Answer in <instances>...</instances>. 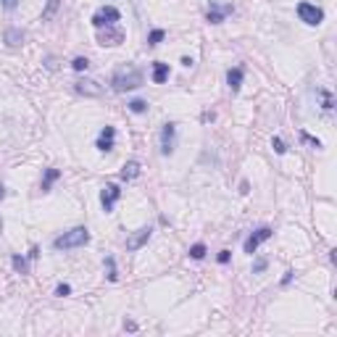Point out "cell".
I'll list each match as a JSON object with an SVG mask.
<instances>
[{
	"label": "cell",
	"mask_w": 337,
	"mask_h": 337,
	"mask_svg": "<svg viewBox=\"0 0 337 337\" xmlns=\"http://www.w3.org/2000/svg\"><path fill=\"white\" fill-rule=\"evenodd\" d=\"M206 256V245L203 243H195V245H192V248H190V258H195V261H200V258H203Z\"/></svg>",
	"instance_id": "obj_20"
},
{
	"label": "cell",
	"mask_w": 337,
	"mask_h": 337,
	"mask_svg": "<svg viewBox=\"0 0 337 337\" xmlns=\"http://www.w3.org/2000/svg\"><path fill=\"white\" fill-rule=\"evenodd\" d=\"M121 40H124V32L116 29V32H103L100 35V45H119Z\"/></svg>",
	"instance_id": "obj_16"
},
{
	"label": "cell",
	"mask_w": 337,
	"mask_h": 337,
	"mask_svg": "<svg viewBox=\"0 0 337 337\" xmlns=\"http://www.w3.org/2000/svg\"><path fill=\"white\" fill-rule=\"evenodd\" d=\"M271 148H274V153H284V150H287V148H284V142L280 140V137H274V140H271Z\"/></svg>",
	"instance_id": "obj_26"
},
{
	"label": "cell",
	"mask_w": 337,
	"mask_h": 337,
	"mask_svg": "<svg viewBox=\"0 0 337 337\" xmlns=\"http://www.w3.org/2000/svg\"><path fill=\"white\" fill-rule=\"evenodd\" d=\"M121 19V14H119V8H113V5H103V8H98L93 14V27H98V29H103V27H116V21Z\"/></svg>",
	"instance_id": "obj_3"
},
{
	"label": "cell",
	"mask_w": 337,
	"mask_h": 337,
	"mask_svg": "<svg viewBox=\"0 0 337 337\" xmlns=\"http://www.w3.org/2000/svg\"><path fill=\"white\" fill-rule=\"evenodd\" d=\"M142 82H145V74H142L137 66H124V69H119L111 76V87L116 90V93H129V90H137V87H142Z\"/></svg>",
	"instance_id": "obj_1"
},
{
	"label": "cell",
	"mask_w": 337,
	"mask_h": 337,
	"mask_svg": "<svg viewBox=\"0 0 337 337\" xmlns=\"http://www.w3.org/2000/svg\"><path fill=\"white\" fill-rule=\"evenodd\" d=\"M243 76H245V69L243 66H235V69L226 71V84H229L232 93H237V90L243 87Z\"/></svg>",
	"instance_id": "obj_12"
},
{
	"label": "cell",
	"mask_w": 337,
	"mask_h": 337,
	"mask_svg": "<svg viewBox=\"0 0 337 337\" xmlns=\"http://www.w3.org/2000/svg\"><path fill=\"white\" fill-rule=\"evenodd\" d=\"M3 198H5V187L0 185V200H3Z\"/></svg>",
	"instance_id": "obj_33"
},
{
	"label": "cell",
	"mask_w": 337,
	"mask_h": 337,
	"mask_svg": "<svg viewBox=\"0 0 337 337\" xmlns=\"http://www.w3.org/2000/svg\"><path fill=\"white\" fill-rule=\"evenodd\" d=\"M121 198V190H119V185H106L103 187V192H100V206H103V211L106 213H111L113 211V206H116V200Z\"/></svg>",
	"instance_id": "obj_8"
},
{
	"label": "cell",
	"mask_w": 337,
	"mask_h": 337,
	"mask_svg": "<svg viewBox=\"0 0 337 337\" xmlns=\"http://www.w3.org/2000/svg\"><path fill=\"white\" fill-rule=\"evenodd\" d=\"M290 280H293V271H287V274L282 277V284H290Z\"/></svg>",
	"instance_id": "obj_32"
},
{
	"label": "cell",
	"mask_w": 337,
	"mask_h": 337,
	"mask_svg": "<svg viewBox=\"0 0 337 337\" xmlns=\"http://www.w3.org/2000/svg\"><path fill=\"white\" fill-rule=\"evenodd\" d=\"M61 177V171L58 168H45V179H42V192H50V187H53V182Z\"/></svg>",
	"instance_id": "obj_17"
},
{
	"label": "cell",
	"mask_w": 337,
	"mask_h": 337,
	"mask_svg": "<svg viewBox=\"0 0 337 337\" xmlns=\"http://www.w3.org/2000/svg\"><path fill=\"white\" fill-rule=\"evenodd\" d=\"M263 269H266V261H263V258H261V261H256V266H253V271H256V274H258V271H263Z\"/></svg>",
	"instance_id": "obj_30"
},
{
	"label": "cell",
	"mask_w": 337,
	"mask_h": 337,
	"mask_svg": "<svg viewBox=\"0 0 337 337\" xmlns=\"http://www.w3.org/2000/svg\"><path fill=\"white\" fill-rule=\"evenodd\" d=\"M226 14H232V5H216V3H211V8H208V14H206V19H208V24H222Z\"/></svg>",
	"instance_id": "obj_11"
},
{
	"label": "cell",
	"mask_w": 337,
	"mask_h": 337,
	"mask_svg": "<svg viewBox=\"0 0 337 337\" xmlns=\"http://www.w3.org/2000/svg\"><path fill=\"white\" fill-rule=\"evenodd\" d=\"M129 111H132V113H145V111H148V103L137 98V100L129 103Z\"/></svg>",
	"instance_id": "obj_21"
},
{
	"label": "cell",
	"mask_w": 337,
	"mask_h": 337,
	"mask_svg": "<svg viewBox=\"0 0 337 337\" xmlns=\"http://www.w3.org/2000/svg\"><path fill=\"white\" fill-rule=\"evenodd\" d=\"M113 140H116V129L113 127H103L100 134H98V142H95V148L103 150V153H108V150H113Z\"/></svg>",
	"instance_id": "obj_10"
},
{
	"label": "cell",
	"mask_w": 337,
	"mask_h": 337,
	"mask_svg": "<svg viewBox=\"0 0 337 337\" xmlns=\"http://www.w3.org/2000/svg\"><path fill=\"white\" fill-rule=\"evenodd\" d=\"M87 66H90V61H87V58H74V61H71V69H74V71H87Z\"/></svg>",
	"instance_id": "obj_22"
},
{
	"label": "cell",
	"mask_w": 337,
	"mask_h": 337,
	"mask_svg": "<svg viewBox=\"0 0 337 337\" xmlns=\"http://www.w3.org/2000/svg\"><path fill=\"white\" fill-rule=\"evenodd\" d=\"M174 142H177V124L166 121L161 129V155H171L174 153Z\"/></svg>",
	"instance_id": "obj_5"
},
{
	"label": "cell",
	"mask_w": 337,
	"mask_h": 337,
	"mask_svg": "<svg viewBox=\"0 0 337 337\" xmlns=\"http://www.w3.org/2000/svg\"><path fill=\"white\" fill-rule=\"evenodd\" d=\"M269 237H271V226H258V229L253 232L248 240H245V253H250V256H253V253L258 250V245L266 243Z\"/></svg>",
	"instance_id": "obj_7"
},
{
	"label": "cell",
	"mask_w": 337,
	"mask_h": 337,
	"mask_svg": "<svg viewBox=\"0 0 337 337\" xmlns=\"http://www.w3.org/2000/svg\"><path fill=\"white\" fill-rule=\"evenodd\" d=\"M164 37H166V32H164V29H153L150 35H148V45H150V48H155V45L164 40Z\"/></svg>",
	"instance_id": "obj_19"
},
{
	"label": "cell",
	"mask_w": 337,
	"mask_h": 337,
	"mask_svg": "<svg viewBox=\"0 0 337 337\" xmlns=\"http://www.w3.org/2000/svg\"><path fill=\"white\" fill-rule=\"evenodd\" d=\"M321 98H324V111H332V95L321 93Z\"/></svg>",
	"instance_id": "obj_29"
},
{
	"label": "cell",
	"mask_w": 337,
	"mask_h": 337,
	"mask_svg": "<svg viewBox=\"0 0 337 337\" xmlns=\"http://www.w3.org/2000/svg\"><path fill=\"white\" fill-rule=\"evenodd\" d=\"M166 79H168V63L155 61V63H153V82H155V84H164Z\"/></svg>",
	"instance_id": "obj_14"
},
{
	"label": "cell",
	"mask_w": 337,
	"mask_h": 337,
	"mask_svg": "<svg viewBox=\"0 0 337 337\" xmlns=\"http://www.w3.org/2000/svg\"><path fill=\"white\" fill-rule=\"evenodd\" d=\"M226 261H229V250H222L219 253V263H226Z\"/></svg>",
	"instance_id": "obj_31"
},
{
	"label": "cell",
	"mask_w": 337,
	"mask_h": 337,
	"mask_svg": "<svg viewBox=\"0 0 337 337\" xmlns=\"http://www.w3.org/2000/svg\"><path fill=\"white\" fill-rule=\"evenodd\" d=\"M150 235H153V229H150V226H140V229H137L132 237L127 240V250H140L142 245H145L148 240H150Z\"/></svg>",
	"instance_id": "obj_9"
},
{
	"label": "cell",
	"mask_w": 337,
	"mask_h": 337,
	"mask_svg": "<svg viewBox=\"0 0 337 337\" xmlns=\"http://www.w3.org/2000/svg\"><path fill=\"white\" fill-rule=\"evenodd\" d=\"M74 90L79 95H84V98H100V95L106 93V87H103L100 82H95V79H79L74 84Z\"/></svg>",
	"instance_id": "obj_6"
},
{
	"label": "cell",
	"mask_w": 337,
	"mask_h": 337,
	"mask_svg": "<svg viewBox=\"0 0 337 337\" xmlns=\"http://www.w3.org/2000/svg\"><path fill=\"white\" fill-rule=\"evenodd\" d=\"M106 266H108V280L116 282V280H119V274H116V263H113V258H106Z\"/></svg>",
	"instance_id": "obj_24"
},
{
	"label": "cell",
	"mask_w": 337,
	"mask_h": 337,
	"mask_svg": "<svg viewBox=\"0 0 337 337\" xmlns=\"http://www.w3.org/2000/svg\"><path fill=\"white\" fill-rule=\"evenodd\" d=\"M298 16H300V21H306L308 27H319L324 21V11L314 3H298Z\"/></svg>",
	"instance_id": "obj_4"
},
{
	"label": "cell",
	"mask_w": 337,
	"mask_h": 337,
	"mask_svg": "<svg viewBox=\"0 0 337 337\" xmlns=\"http://www.w3.org/2000/svg\"><path fill=\"white\" fill-rule=\"evenodd\" d=\"M58 5H61L58 0H48V8L42 11V21H50V19H53V14L58 11Z\"/></svg>",
	"instance_id": "obj_18"
},
{
	"label": "cell",
	"mask_w": 337,
	"mask_h": 337,
	"mask_svg": "<svg viewBox=\"0 0 337 337\" xmlns=\"http://www.w3.org/2000/svg\"><path fill=\"white\" fill-rule=\"evenodd\" d=\"M0 5H3L5 11H16L19 8V0H0Z\"/></svg>",
	"instance_id": "obj_28"
},
{
	"label": "cell",
	"mask_w": 337,
	"mask_h": 337,
	"mask_svg": "<svg viewBox=\"0 0 337 337\" xmlns=\"http://www.w3.org/2000/svg\"><path fill=\"white\" fill-rule=\"evenodd\" d=\"M5 42H8L11 48H16V45H21V42H24V32L19 29V27H11V29H5Z\"/></svg>",
	"instance_id": "obj_15"
},
{
	"label": "cell",
	"mask_w": 337,
	"mask_h": 337,
	"mask_svg": "<svg viewBox=\"0 0 337 337\" xmlns=\"http://www.w3.org/2000/svg\"><path fill=\"white\" fill-rule=\"evenodd\" d=\"M14 269H16V271H21V274H27V271H29V266H27V258L14 256Z\"/></svg>",
	"instance_id": "obj_23"
},
{
	"label": "cell",
	"mask_w": 337,
	"mask_h": 337,
	"mask_svg": "<svg viewBox=\"0 0 337 337\" xmlns=\"http://www.w3.org/2000/svg\"><path fill=\"white\" fill-rule=\"evenodd\" d=\"M300 140H303V142H306V145H311V148H321V142H319V140H316V137H311V134H308V132H300Z\"/></svg>",
	"instance_id": "obj_25"
},
{
	"label": "cell",
	"mask_w": 337,
	"mask_h": 337,
	"mask_svg": "<svg viewBox=\"0 0 337 337\" xmlns=\"http://www.w3.org/2000/svg\"><path fill=\"white\" fill-rule=\"evenodd\" d=\"M56 295H58V298H66V295H71V287H69V284H58V287H56Z\"/></svg>",
	"instance_id": "obj_27"
},
{
	"label": "cell",
	"mask_w": 337,
	"mask_h": 337,
	"mask_svg": "<svg viewBox=\"0 0 337 337\" xmlns=\"http://www.w3.org/2000/svg\"><path fill=\"white\" fill-rule=\"evenodd\" d=\"M140 177V164L137 161H127L124 168H121V179L124 182H132V179H137Z\"/></svg>",
	"instance_id": "obj_13"
},
{
	"label": "cell",
	"mask_w": 337,
	"mask_h": 337,
	"mask_svg": "<svg viewBox=\"0 0 337 337\" xmlns=\"http://www.w3.org/2000/svg\"><path fill=\"white\" fill-rule=\"evenodd\" d=\"M90 243V229L87 226H74V229L63 232L61 237L53 240V248L56 250H74V248H82V245Z\"/></svg>",
	"instance_id": "obj_2"
}]
</instances>
